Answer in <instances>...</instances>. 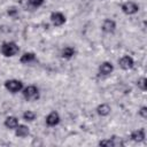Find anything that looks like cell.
I'll use <instances>...</instances> for the list:
<instances>
[{"label":"cell","instance_id":"1","mask_svg":"<svg viewBox=\"0 0 147 147\" xmlns=\"http://www.w3.org/2000/svg\"><path fill=\"white\" fill-rule=\"evenodd\" d=\"M0 51H1V53H2L3 56H6V57H11V56H14V55H16V54L18 53L20 47H18L17 44L14 42V41H6V42H3V44L1 45Z\"/></svg>","mask_w":147,"mask_h":147},{"label":"cell","instance_id":"2","mask_svg":"<svg viewBox=\"0 0 147 147\" xmlns=\"http://www.w3.org/2000/svg\"><path fill=\"white\" fill-rule=\"evenodd\" d=\"M23 92V96L26 101H36L39 99L40 93H39V88L36 85H28L26 87H23L22 90Z\"/></svg>","mask_w":147,"mask_h":147},{"label":"cell","instance_id":"3","mask_svg":"<svg viewBox=\"0 0 147 147\" xmlns=\"http://www.w3.org/2000/svg\"><path fill=\"white\" fill-rule=\"evenodd\" d=\"M5 88L10 93H17L23 90V83L18 79H9L5 82Z\"/></svg>","mask_w":147,"mask_h":147},{"label":"cell","instance_id":"4","mask_svg":"<svg viewBox=\"0 0 147 147\" xmlns=\"http://www.w3.org/2000/svg\"><path fill=\"white\" fill-rule=\"evenodd\" d=\"M121 8H122V11L124 14H126V15H133V14L138 13V10H139V6L136 2H133V1L124 2Z\"/></svg>","mask_w":147,"mask_h":147},{"label":"cell","instance_id":"5","mask_svg":"<svg viewBox=\"0 0 147 147\" xmlns=\"http://www.w3.org/2000/svg\"><path fill=\"white\" fill-rule=\"evenodd\" d=\"M51 21H52V23L55 26H61V25H63L65 23L67 18H65V16H64L63 13H61V11H54V13L51 14Z\"/></svg>","mask_w":147,"mask_h":147},{"label":"cell","instance_id":"6","mask_svg":"<svg viewBox=\"0 0 147 147\" xmlns=\"http://www.w3.org/2000/svg\"><path fill=\"white\" fill-rule=\"evenodd\" d=\"M118 64L119 67L123 69V70H129V69H132L133 65H134V61L131 56L129 55H124L122 56L119 60H118Z\"/></svg>","mask_w":147,"mask_h":147},{"label":"cell","instance_id":"7","mask_svg":"<svg viewBox=\"0 0 147 147\" xmlns=\"http://www.w3.org/2000/svg\"><path fill=\"white\" fill-rule=\"evenodd\" d=\"M114 71V65L111 62H108V61H105L102 62L100 65H99V74L101 76H109L111 72Z\"/></svg>","mask_w":147,"mask_h":147},{"label":"cell","instance_id":"8","mask_svg":"<svg viewBox=\"0 0 147 147\" xmlns=\"http://www.w3.org/2000/svg\"><path fill=\"white\" fill-rule=\"evenodd\" d=\"M61 121V117L57 111H51L46 116V124L48 126H56Z\"/></svg>","mask_w":147,"mask_h":147},{"label":"cell","instance_id":"9","mask_svg":"<svg viewBox=\"0 0 147 147\" xmlns=\"http://www.w3.org/2000/svg\"><path fill=\"white\" fill-rule=\"evenodd\" d=\"M101 29H102V31L106 32V33H113V32L116 30V22H115L114 20L106 18V20L102 22Z\"/></svg>","mask_w":147,"mask_h":147},{"label":"cell","instance_id":"10","mask_svg":"<svg viewBox=\"0 0 147 147\" xmlns=\"http://www.w3.org/2000/svg\"><path fill=\"white\" fill-rule=\"evenodd\" d=\"M130 137H131V139H132L133 141H136V142H141V141L145 140V137H146L145 130H144V129L134 130V131L131 132V136H130Z\"/></svg>","mask_w":147,"mask_h":147},{"label":"cell","instance_id":"11","mask_svg":"<svg viewBox=\"0 0 147 147\" xmlns=\"http://www.w3.org/2000/svg\"><path fill=\"white\" fill-rule=\"evenodd\" d=\"M18 118L16 116H8L6 119H5V126L7 129H10V130H15L16 126L18 125Z\"/></svg>","mask_w":147,"mask_h":147},{"label":"cell","instance_id":"12","mask_svg":"<svg viewBox=\"0 0 147 147\" xmlns=\"http://www.w3.org/2000/svg\"><path fill=\"white\" fill-rule=\"evenodd\" d=\"M15 134L18 138H25L29 134V127L24 124H18L15 129Z\"/></svg>","mask_w":147,"mask_h":147},{"label":"cell","instance_id":"13","mask_svg":"<svg viewBox=\"0 0 147 147\" xmlns=\"http://www.w3.org/2000/svg\"><path fill=\"white\" fill-rule=\"evenodd\" d=\"M110 106L108 103H101L96 107V113L100 115V116H108L110 114Z\"/></svg>","mask_w":147,"mask_h":147},{"label":"cell","instance_id":"14","mask_svg":"<svg viewBox=\"0 0 147 147\" xmlns=\"http://www.w3.org/2000/svg\"><path fill=\"white\" fill-rule=\"evenodd\" d=\"M75 54H76V49L72 46H65L61 52V56L63 59H71Z\"/></svg>","mask_w":147,"mask_h":147},{"label":"cell","instance_id":"15","mask_svg":"<svg viewBox=\"0 0 147 147\" xmlns=\"http://www.w3.org/2000/svg\"><path fill=\"white\" fill-rule=\"evenodd\" d=\"M34 60H36V54L32 53V52H26V53H24L23 55H21V57H20V61H21L22 63H25V64L31 63V62H33Z\"/></svg>","mask_w":147,"mask_h":147},{"label":"cell","instance_id":"16","mask_svg":"<svg viewBox=\"0 0 147 147\" xmlns=\"http://www.w3.org/2000/svg\"><path fill=\"white\" fill-rule=\"evenodd\" d=\"M36 116H37L36 113L32 111V110H26V111L23 113V119L26 121V122H32V121H34V119H36Z\"/></svg>","mask_w":147,"mask_h":147},{"label":"cell","instance_id":"17","mask_svg":"<svg viewBox=\"0 0 147 147\" xmlns=\"http://www.w3.org/2000/svg\"><path fill=\"white\" fill-rule=\"evenodd\" d=\"M137 85H138V87H139L141 91H146V90H147V79H146L145 77H141L140 79H138Z\"/></svg>","mask_w":147,"mask_h":147},{"label":"cell","instance_id":"18","mask_svg":"<svg viewBox=\"0 0 147 147\" xmlns=\"http://www.w3.org/2000/svg\"><path fill=\"white\" fill-rule=\"evenodd\" d=\"M28 2L32 8H39L45 2V0H28Z\"/></svg>","mask_w":147,"mask_h":147},{"label":"cell","instance_id":"19","mask_svg":"<svg viewBox=\"0 0 147 147\" xmlns=\"http://www.w3.org/2000/svg\"><path fill=\"white\" fill-rule=\"evenodd\" d=\"M17 9L15 8V7H10V8H8V15L9 16H11V17H15L16 15H17Z\"/></svg>","mask_w":147,"mask_h":147},{"label":"cell","instance_id":"20","mask_svg":"<svg viewBox=\"0 0 147 147\" xmlns=\"http://www.w3.org/2000/svg\"><path fill=\"white\" fill-rule=\"evenodd\" d=\"M139 115L142 118H147V107H141V109L139 110Z\"/></svg>","mask_w":147,"mask_h":147}]
</instances>
